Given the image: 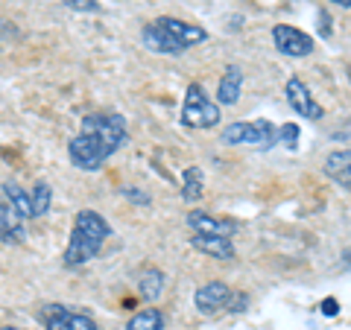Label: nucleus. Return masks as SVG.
I'll return each instance as SVG.
<instances>
[{
  "label": "nucleus",
  "instance_id": "a878e982",
  "mask_svg": "<svg viewBox=\"0 0 351 330\" xmlns=\"http://www.w3.org/2000/svg\"><path fill=\"white\" fill-rule=\"evenodd\" d=\"M0 330H24V327H0Z\"/></svg>",
  "mask_w": 351,
  "mask_h": 330
},
{
  "label": "nucleus",
  "instance_id": "412c9836",
  "mask_svg": "<svg viewBox=\"0 0 351 330\" xmlns=\"http://www.w3.org/2000/svg\"><path fill=\"white\" fill-rule=\"evenodd\" d=\"M62 3L76 12H100V0H62Z\"/></svg>",
  "mask_w": 351,
  "mask_h": 330
},
{
  "label": "nucleus",
  "instance_id": "ddd939ff",
  "mask_svg": "<svg viewBox=\"0 0 351 330\" xmlns=\"http://www.w3.org/2000/svg\"><path fill=\"white\" fill-rule=\"evenodd\" d=\"M191 246L196 251H202V255L214 257V260H234L232 237H202V234H196V237H191Z\"/></svg>",
  "mask_w": 351,
  "mask_h": 330
},
{
  "label": "nucleus",
  "instance_id": "393cba45",
  "mask_svg": "<svg viewBox=\"0 0 351 330\" xmlns=\"http://www.w3.org/2000/svg\"><path fill=\"white\" fill-rule=\"evenodd\" d=\"M337 3H339V6H351V0H337Z\"/></svg>",
  "mask_w": 351,
  "mask_h": 330
},
{
  "label": "nucleus",
  "instance_id": "4be33fe9",
  "mask_svg": "<svg viewBox=\"0 0 351 330\" xmlns=\"http://www.w3.org/2000/svg\"><path fill=\"white\" fill-rule=\"evenodd\" d=\"M123 196H126L129 202H135V205H149V202H152L147 193H141V190H138V187H123Z\"/></svg>",
  "mask_w": 351,
  "mask_h": 330
},
{
  "label": "nucleus",
  "instance_id": "f3484780",
  "mask_svg": "<svg viewBox=\"0 0 351 330\" xmlns=\"http://www.w3.org/2000/svg\"><path fill=\"white\" fill-rule=\"evenodd\" d=\"M29 207H32V219H38L50 211V202H53V190L47 181H36L29 187Z\"/></svg>",
  "mask_w": 351,
  "mask_h": 330
},
{
  "label": "nucleus",
  "instance_id": "f257e3e1",
  "mask_svg": "<svg viewBox=\"0 0 351 330\" xmlns=\"http://www.w3.org/2000/svg\"><path fill=\"white\" fill-rule=\"evenodd\" d=\"M126 138H129V126L123 114L117 112L88 114L82 117L80 135L71 138L68 158L73 167H80L85 173H97L106 164V158H112L126 144Z\"/></svg>",
  "mask_w": 351,
  "mask_h": 330
},
{
  "label": "nucleus",
  "instance_id": "9b49d317",
  "mask_svg": "<svg viewBox=\"0 0 351 330\" xmlns=\"http://www.w3.org/2000/svg\"><path fill=\"white\" fill-rule=\"evenodd\" d=\"M27 240V225L6 202H0V243L6 246H21Z\"/></svg>",
  "mask_w": 351,
  "mask_h": 330
},
{
  "label": "nucleus",
  "instance_id": "a211bd4d",
  "mask_svg": "<svg viewBox=\"0 0 351 330\" xmlns=\"http://www.w3.org/2000/svg\"><path fill=\"white\" fill-rule=\"evenodd\" d=\"M126 330H164V313L158 307H147V310H141L129 318Z\"/></svg>",
  "mask_w": 351,
  "mask_h": 330
},
{
  "label": "nucleus",
  "instance_id": "f03ea898",
  "mask_svg": "<svg viewBox=\"0 0 351 330\" xmlns=\"http://www.w3.org/2000/svg\"><path fill=\"white\" fill-rule=\"evenodd\" d=\"M112 237V225L97 214V211H80L73 219V231L64 249V266L76 269L85 266L88 260H94L100 255V249L106 246V240Z\"/></svg>",
  "mask_w": 351,
  "mask_h": 330
},
{
  "label": "nucleus",
  "instance_id": "20e7f679",
  "mask_svg": "<svg viewBox=\"0 0 351 330\" xmlns=\"http://www.w3.org/2000/svg\"><path fill=\"white\" fill-rule=\"evenodd\" d=\"M223 144L228 147H276L278 144V129L269 123V120H237V123H228L223 129Z\"/></svg>",
  "mask_w": 351,
  "mask_h": 330
},
{
  "label": "nucleus",
  "instance_id": "b1692460",
  "mask_svg": "<svg viewBox=\"0 0 351 330\" xmlns=\"http://www.w3.org/2000/svg\"><path fill=\"white\" fill-rule=\"evenodd\" d=\"M322 313H325V316H337V313H339V301H337V299H325V301H322Z\"/></svg>",
  "mask_w": 351,
  "mask_h": 330
},
{
  "label": "nucleus",
  "instance_id": "6e6552de",
  "mask_svg": "<svg viewBox=\"0 0 351 330\" xmlns=\"http://www.w3.org/2000/svg\"><path fill=\"white\" fill-rule=\"evenodd\" d=\"M284 94H287V103L295 114H302L307 120H319L325 112L322 105L316 103V97L311 94V88H307L299 76H293V79H287V85H284Z\"/></svg>",
  "mask_w": 351,
  "mask_h": 330
},
{
  "label": "nucleus",
  "instance_id": "7ed1b4c3",
  "mask_svg": "<svg viewBox=\"0 0 351 330\" xmlns=\"http://www.w3.org/2000/svg\"><path fill=\"white\" fill-rule=\"evenodd\" d=\"M144 44L152 53H167V56H179L193 44H202L208 38V32L202 27H193V24H184L179 18H170V15H161L156 18L152 24L144 27Z\"/></svg>",
  "mask_w": 351,
  "mask_h": 330
},
{
  "label": "nucleus",
  "instance_id": "423d86ee",
  "mask_svg": "<svg viewBox=\"0 0 351 330\" xmlns=\"http://www.w3.org/2000/svg\"><path fill=\"white\" fill-rule=\"evenodd\" d=\"M38 322L44 330H100L88 313H76L64 304H44L38 310Z\"/></svg>",
  "mask_w": 351,
  "mask_h": 330
},
{
  "label": "nucleus",
  "instance_id": "4468645a",
  "mask_svg": "<svg viewBox=\"0 0 351 330\" xmlns=\"http://www.w3.org/2000/svg\"><path fill=\"white\" fill-rule=\"evenodd\" d=\"M325 175L331 181H337L343 190L351 187V152L348 149H334L325 158Z\"/></svg>",
  "mask_w": 351,
  "mask_h": 330
},
{
  "label": "nucleus",
  "instance_id": "39448f33",
  "mask_svg": "<svg viewBox=\"0 0 351 330\" xmlns=\"http://www.w3.org/2000/svg\"><path fill=\"white\" fill-rule=\"evenodd\" d=\"M182 123L188 129H214L219 123V105L205 94L199 82H191L188 91H184Z\"/></svg>",
  "mask_w": 351,
  "mask_h": 330
},
{
  "label": "nucleus",
  "instance_id": "dca6fc26",
  "mask_svg": "<svg viewBox=\"0 0 351 330\" xmlns=\"http://www.w3.org/2000/svg\"><path fill=\"white\" fill-rule=\"evenodd\" d=\"M0 190H3V196H6V205L12 207V211L24 219H32V207H29V193L24 190V187L21 184H15V181H3V187H0Z\"/></svg>",
  "mask_w": 351,
  "mask_h": 330
},
{
  "label": "nucleus",
  "instance_id": "bb28decb",
  "mask_svg": "<svg viewBox=\"0 0 351 330\" xmlns=\"http://www.w3.org/2000/svg\"><path fill=\"white\" fill-rule=\"evenodd\" d=\"M0 36H3V32H0Z\"/></svg>",
  "mask_w": 351,
  "mask_h": 330
},
{
  "label": "nucleus",
  "instance_id": "0eeeda50",
  "mask_svg": "<svg viewBox=\"0 0 351 330\" xmlns=\"http://www.w3.org/2000/svg\"><path fill=\"white\" fill-rule=\"evenodd\" d=\"M272 41H276V50H281L284 56L302 59V56H311L313 53V38L307 36V32L290 27V24L272 27Z\"/></svg>",
  "mask_w": 351,
  "mask_h": 330
},
{
  "label": "nucleus",
  "instance_id": "5701e85b",
  "mask_svg": "<svg viewBox=\"0 0 351 330\" xmlns=\"http://www.w3.org/2000/svg\"><path fill=\"white\" fill-rule=\"evenodd\" d=\"M246 304H249V299H246L243 292H237V295H228V304H226V307H228L232 313H243Z\"/></svg>",
  "mask_w": 351,
  "mask_h": 330
},
{
  "label": "nucleus",
  "instance_id": "6ab92c4d",
  "mask_svg": "<svg viewBox=\"0 0 351 330\" xmlns=\"http://www.w3.org/2000/svg\"><path fill=\"white\" fill-rule=\"evenodd\" d=\"M202 184H205V179H202V170L199 167H188L182 173V196L188 202H196L202 196Z\"/></svg>",
  "mask_w": 351,
  "mask_h": 330
},
{
  "label": "nucleus",
  "instance_id": "1a4fd4ad",
  "mask_svg": "<svg viewBox=\"0 0 351 330\" xmlns=\"http://www.w3.org/2000/svg\"><path fill=\"white\" fill-rule=\"evenodd\" d=\"M228 295H232L228 283H223V281H208V283H202V287L196 290L193 304H196V310H199L202 316H214L219 310H226Z\"/></svg>",
  "mask_w": 351,
  "mask_h": 330
},
{
  "label": "nucleus",
  "instance_id": "2eb2a0df",
  "mask_svg": "<svg viewBox=\"0 0 351 330\" xmlns=\"http://www.w3.org/2000/svg\"><path fill=\"white\" fill-rule=\"evenodd\" d=\"M161 292H164V272L156 269V266H149L138 275V295L144 301H158L161 299Z\"/></svg>",
  "mask_w": 351,
  "mask_h": 330
},
{
  "label": "nucleus",
  "instance_id": "9d476101",
  "mask_svg": "<svg viewBox=\"0 0 351 330\" xmlns=\"http://www.w3.org/2000/svg\"><path fill=\"white\" fill-rule=\"evenodd\" d=\"M188 225L202 237H232L237 225L234 223H226V219H217L208 211H191L188 214Z\"/></svg>",
  "mask_w": 351,
  "mask_h": 330
},
{
  "label": "nucleus",
  "instance_id": "aec40b11",
  "mask_svg": "<svg viewBox=\"0 0 351 330\" xmlns=\"http://www.w3.org/2000/svg\"><path fill=\"white\" fill-rule=\"evenodd\" d=\"M278 140H281V144L284 147H295V140H299V126H295V123H284L281 129H278Z\"/></svg>",
  "mask_w": 351,
  "mask_h": 330
},
{
  "label": "nucleus",
  "instance_id": "f8f14e48",
  "mask_svg": "<svg viewBox=\"0 0 351 330\" xmlns=\"http://www.w3.org/2000/svg\"><path fill=\"white\" fill-rule=\"evenodd\" d=\"M240 91H243V71L237 64H228L217 88V105H234L240 100Z\"/></svg>",
  "mask_w": 351,
  "mask_h": 330
}]
</instances>
